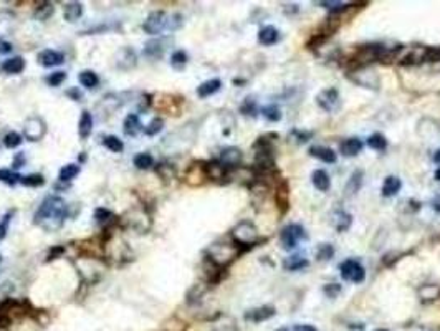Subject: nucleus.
<instances>
[{
  "instance_id": "obj_1",
  "label": "nucleus",
  "mask_w": 440,
  "mask_h": 331,
  "mask_svg": "<svg viewBox=\"0 0 440 331\" xmlns=\"http://www.w3.org/2000/svg\"><path fill=\"white\" fill-rule=\"evenodd\" d=\"M66 202L57 195H48L35 212V224L47 232H55L63 227L66 219Z\"/></svg>"
},
{
  "instance_id": "obj_2",
  "label": "nucleus",
  "mask_w": 440,
  "mask_h": 331,
  "mask_svg": "<svg viewBox=\"0 0 440 331\" xmlns=\"http://www.w3.org/2000/svg\"><path fill=\"white\" fill-rule=\"evenodd\" d=\"M207 258L211 260L212 263L217 267H225L228 265L232 260L239 255V250H237L235 245H228V244H214L211 245V249L207 250Z\"/></svg>"
},
{
  "instance_id": "obj_3",
  "label": "nucleus",
  "mask_w": 440,
  "mask_h": 331,
  "mask_svg": "<svg viewBox=\"0 0 440 331\" xmlns=\"http://www.w3.org/2000/svg\"><path fill=\"white\" fill-rule=\"evenodd\" d=\"M232 238L235 240L237 245H245V247H251V245H253L257 242V238H258L257 227L250 220H242L232 229Z\"/></svg>"
},
{
  "instance_id": "obj_4",
  "label": "nucleus",
  "mask_w": 440,
  "mask_h": 331,
  "mask_svg": "<svg viewBox=\"0 0 440 331\" xmlns=\"http://www.w3.org/2000/svg\"><path fill=\"white\" fill-rule=\"evenodd\" d=\"M306 237V232L299 224H290L282 230L280 234V242L285 250H293L298 245L299 240H303Z\"/></svg>"
},
{
  "instance_id": "obj_5",
  "label": "nucleus",
  "mask_w": 440,
  "mask_h": 331,
  "mask_svg": "<svg viewBox=\"0 0 440 331\" xmlns=\"http://www.w3.org/2000/svg\"><path fill=\"white\" fill-rule=\"evenodd\" d=\"M339 270H341V277H343L346 281L361 283V281H364V278H366L364 267H362L358 260H353V258L344 260V262L341 263Z\"/></svg>"
},
{
  "instance_id": "obj_6",
  "label": "nucleus",
  "mask_w": 440,
  "mask_h": 331,
  "mask_svg": "<svg viewBox=\"0 0 440 331\" xmlns=\"http://www.w3.org/2000/svg\"><path fill=\"white\" fill-rule=\"evenodd\" d=\"M45 135H47V124L40 116H30L25 119V123H24L25 139L35 143V141H40Z\"/></svg>"
},
{
  "instance_id": "obj_7",
  "label": "nucleus",
  "mask_w": 440,
  "mask_h": 331,
  "mask_svg": "<svg viewBox=\"0 0 440 331\" xmlns=\"http://www.w3.org/2000/svg\"><path fill=\"white\" fill-rule=\"evenodd\" d=\"M167 13L163 10H156V12H151L148 18L144 20L143 24V30L149 35H157L163 30L167 28Z\"/></svg>"
},
{
  "instance_id": "obj_8",
  "label": "nucleus",
  "mask_w": 440,
  "mask_h": 331,
  "mask_svg": "<svg viewBox=\"0 0 440 331\" xmlns=\"http://www.w3.org/2000/svg\"><path fill=\"white\" fill-rule=\"evenodd\" d=\"M316 101L321 108L328 113L336 111L341 106V98H339V91L336 88H328L323 90L321 93L316 96Z\"/></svg>"
},
{
  "instance_id": "obj_9",
  "label": "nucleus",
  "mask_w": 440,
  "mask_h": 331,
  "mask_svg": "<svg viewBox=\"0 0 440 331\" xmlns=\"http://www.w3.org/2000/svg\"><path fill=\"white\" fill-rule=\"evenodd\" d=\"M242 158H243V154H242V151L239 149V147L228 146V147H225V149H222L219 163L225 169H230V167L239 166L242 163Z\"/></svg>"
},
{
  "instance_id": "obj_10",
  "label": "nucleus",
  "mask_w": 440,
  "mask_h": 331,
  "mask_svg": "<svg viewBox=\"0 0 440 331\" xmlns=\"http://www.w3.org/2000/svg\"><path fill=\"white\" fill-rule=\"evenodd\" d=\"M137 63V56L136 52L132 50L131 47H124L121 48L116 55V67L120 70H131L134 68Z\"/></svg>"
},
{
  "instance_id": "obj_11",
  "label": "nucleus",
  "mask_w": 440,
  "mask_h": 331,
  "mask_svg": "<svg viewBox=\"0 0 440 331\" xmlns=\"http://www.w3.org/2000/svg\"><path fill=\"white\" fill-rule=\"evenodd\" d=\"M275 308L273 306H260V308H253V310H248L245 313V320L250 323H262V321H267L271 316H275Z\"/></svg>"
},
{
  "instance_id": "obj_12",
  "label": "nucleus",
  "mask_w": 440,
  "mask_h": 331,
  "mask_svg": "<svg viewBox=\"0 0 440 331\" xmlns=\"http://www.w3.org/2000/svg\"><path fill=\"white\" fill-rule=\"evenodd\" d=\"M166 43H167V40L163 37L149 40L148 43L144 45V55L148 56V58H152V60L160 58L163 53L166 52Z\"/></svg>"
},
{
  "instance_id": "obj_13",
  "label": "nucleus",
  "mask_w": 440,
  "mask_h": 331,
  "mask_svg": "<svg viewBox=\"0 0 440 331\" xmlns=\"http://www.w3.org/2000/svg\"><path fill=\"white\" fill-rule=\"evenodd\" d=\"M63 61H65V55L57 50H43L38 55V63L45 68L58 67Z\"/></svg>"
},
{
  "instance_id": "obj_14",
  "label": "nucleus",
  "mask_w": 440,
  "mask_h": 331,
  "mask_svg": "<svg viewBox=\"0 0 440 331\" xmlns=\"http://www.w3.org/2000/svg\"><path fill=\"white\" fill-rule=\"evenodd\" d=\"M310 154L313 158H316L319 161L328 164H333L336 163V152H334L331 147H326V146H311L310 147Z\"/></svg>"
},
{
  "instance_id": "obj_15",
  "label": "nucleus",
  "mask_w": 440,
  "mask_h": 331,
  "mask_svg": "<svg viewBox=\"0 0 440 331\" xmlns=\"http://www.w3.org/2000/svg\"><path fill=\"white\" fill-rule=\"evenodd\" d=\"M339 151L343 152V156H348V158L358 156V154L362 151V141L358 139V138L344 139L343 143H341V146H339Z\"/></svg>"
},
{
  "instance_id": "obj_16",
  "label": "nucleus",
  "mask_w": 440,
  "mask_h": 331,
  "mask_svg": "<svg viewBox=\"0 0 440 331\" xmlns=\"http://www.w3.org/2000/svg\"><path fill=\"white\" fill-rule=\"evenodd\" d=\"M278 38H280V32L276 30V28L273 25H267L263 27L260 32H258V41H260L262 45H275Z\"/></svg>"
},
{
  "instance_id": "obj_17",
  "label": "nucleus",
  "mask_w": 440,
  "mask_h": 331,
  "mask_svg": "<svg viewBox=\"0 0 440 331\" xmlns=\"http://www.w3.org/2000/svg\"><path fill=\"white\" fill-rule=\"evenodd\" d=\"M25 68V60L22 56H10L2 63V70L5 73L9 75H17V73H22Z\"/></svg>"
},
{
  "instance_id": "obj_18",
  "label": "nucleus",
  "mask_w": 440,
  "mask_h": 331,
  "mask_svg": "<svg viewBox=\"0 0 440 331\" xmlns=\"http://www.w3.org/2000/svg\"><path fill=\"white\" fill-rule=\"evenodd\" d=\"M311 182H313V186L321 192H326L331 186L330 175H328V172L323 171V169H316V171L311 174Z\"/></svg>"
},
{
  "instance_id": "obj_19",
  "label": "nucleus",
  "mask_w": 440,
  "mask_h": 331,
  "mask_svg": "<svg viewBox=\"0 0 440 331\" xmlns=\"http://www.w3.org/2000/svg\"><path fill=\"white\" fill-rule=\"evenodd\" d=\"M143 129V124L139 121V116L137 115H128L124 118V123H123V131L126 136H136L139 131Z\"/></svg>"
},
{
  "instance_id": "obj_20",
  "label": "nucleus",
  "mask_w": 440,
  "mask_h": 331,
  "mask_svg": "<svg viewBox=\"0 0 440 331\" xmlns=\"http://www.w3.org/2000/svg\"><path fill=\"white\" fill-rule=\"evenodd\" d=\"M93 131V116L89 111H83L80 123H78V135L81 139H86L88 136H91Z\"/></svg>"
},
{
  "instance_id": "obj_21",
  "label": "nucleus",
  "mask_w": 440,
  "mask_h": 331,
  "mask_svg": "<svg viewBox=\"0 0 440 331\" xmlns=\"http://www.w3.org/2000/svg\"><path fill=\"white\" fill-rule=\"evenodd\" d=\"M63 15H65V20L70 24L76 22L81 15H83V5L80 2H68L63 7Z\"/></svg>"
},
{
  "instance_id": "obj_22",
  "label": "nucleus",
  "mask_w": 440,
  "mask_h": 331,
  "mask_svg": "<svg viewBox=\"0 0 440 331\" xmlns=\"http://www.w3.org/2000/svg\"><path fill=\"white\" fill-rule=\"evenodd\" d=\"M55 13V5L52 2H40L35 7L33 12V20H38V22H45Z\"/></svg>"
},
{
  "instance_id": "obj_23",
  "label": "nucleus",
  "mask_w": 440,
  "mask_h": 331,
  "mask_svg": "<svg viewBox=\"0 0 440 331\" xmlns=\"http://www.w3.org/2000/svg\"><path fill=\"white\" fill-rule=\"evenodd\" d=\"M220 88H222V81L219 78H212V80H207L200 84V86L197 88V95L200 98H207L214 93H217Z\"/></svg>"
},
{
  "instance_id": "obj_24",
  "label": "nucleus",
  "mask_w": 440,
  "mask_h": 331,
  "mask_svg": "<svg viewBox=\"0 0 440 331\" xmlns=\"http://www.w3.org/2000/svg\"><path fill=\"white\" fill-rule=\"evenodd\" d=\"M401 186H402V182H401L399 178H396V175H389V178H386V181H384L382 195H384V197H392V195H396L397 192H399Z\"/></svg>"
},
{
  "instance_id": "obj_25",
  "label": "nucleus",
  "mask_w": 440,
  "mask_h": 331,
  "mask_svg": "<svg viewBox=\"0 0 440 331\" xmlns=\"http://www.w3.org/2000/svg\"><path fill=\"white\" fill-rule=\"evenodd\" d=\"M78 80H80L81 86H85L88 90L96 88L98 83H100V78H98V75L93 72V70H83V72L78 75Z\"/></svg>"
},
{
  "instance_id": "obj_26",
  "label": "nucleus",
  "mask_w": 440,
  "mask_h": 331,
  "mask_svg": "<svg viewBox=\"0 0 440 331\" xmlns=\"http://www.w3.org/2000/svg\"><path fill=\"white\" fill-rule=\"evenodd\" d=\"M283 267H285L286 270H290V272H296V270L305 269V267H308V260L303 258L302 255L288 257V258H285Z\"/></svg>"
},
{
  "instance_id": "obj_27",
  "label": "nucleus",
  "mask_w": 440,
  "mask_h": 331,
  "mask_svg": "<svg viewBox=\"0 0 440 331\" xmlns=\"http://www.w3.org/2000/svg\"><path fill=\"white\" fill-rule=\"evenodd\" d=\"M362 175H364V172L362 171H356V172H353V175L351 178H349V181H348V184H346V194H349V195H354L356 192L359 191L361 189V184H362Z\"/></svg>"
},
{
  "instance_id": "obj_28",
  "label": "nucleus",
  "mask_w": 440,
  "mask_h": 331,
  "mask_svg": "<svg viewBox=\"0 0 440 331\" xmlns=\"http://www.w3.org/2000/svg\"><path fill=\"white\" fill-rule=\"evenodd\" d=\"M13 22H15V13L12 10H0V35L10 32Z\"/></svg>"
},
{
  "instance_id": "obj_29",
  "label": "nucleus",
  "mask_w": 440,
  "mask_h": 331,
  "mask_svg": "<svg viewBox=\"0 0 440 331\" xmlns=\"http://www.w3.org/2000/svg\"><path fill=\"white\" fill-rule=\"evenodd\" d=\"M80 174V166L78 164H66L60 169V175L58 179L61 182H70L72 179H75L76 175Z\"/></svg>"
},
{
  "instance_id": "obj_30",
  "label": "nucleus",
  "mask_w": 440,
  "mask_h": 331,
  "mask_svg": "<svg viewBox=\"0 0 440 331\" xmlns=\"http://www.w3.org/2000/svg\"><path fill=\"white\" fill-rule=\"evenodd\" d=\"M134 166L141 171H146V169L154 166V158L149 152H139L134 156Z\"/></svg>"
},
{
  "instance_id": "obj_31",
  "label": "nucleus",
  "mask_w": 440,
  "mask_h": 331,
  "mask_svg": "<svg viewBox=\"0 0 440 331\" xmlns=\"http://www.w3.org/2000/svg\"><path fill=\"white\" fill-rule=\"evenodd\" d=\"M367 144L371 149H376V151H384L387 147V139L384 135H381V133H374V135L369 136L367 139Z\"/></svg>"
},
{
  "instance_id": "obj_32",
  "label": "nucleus",
  "mask_w": 440,
  "mask_h": 331,
  "mask_svg": "<svg viewBox=\"0 0 440 331\" xmlns=\"http://www.w3.org/2000/svg\"><path fill=\"white\" fill-rule=\"evenodd\" d=\"M103 146L109 149L111 152H121L124 149L123 141L118 136H104L103 138Z\"/></svg>"
},
{
  "instance_id": "obj_33",
  "label": "nucleus",
  "mask_w": 440,
  "mask_h": 331,
  "mask_svg": "<svg viewBox=\"0 0 440 331\" xmlns=\"http://www.w3.org/2000/svg\"><path fill=\"white\" fill-rule=\"evenodd\" d=\"M20 184L25 186V187H38V186L45 184V179L41 174H29V175H22Z\"/></svg>"
},
{
  "instance_id": "obj_34",
  "label": "nucleus",
  "mask_w": 440,
  "mask_h": 331,
  "mask_svg": "<svg viewBox=\"0 0 440 331\" xmlns=\"http://www.w3.org/2000/svg\"><path fill=\"white\" fill-rule=\"evenodd\" d=\"M22 175H18L17 172H13L12 169H0V181L5 182L9 186H15L17 182H20Z\"/></svg>"
},
{
  "instance_id": "obj_35",
  "label": "nucleus",
  "mask_w": 440,
  "mask_h": 331,
  "mask_svg": "<svg viewBox=\"0 0 440 331\" xmlns=\"http://www.w3.org/2000/svg\"><path fill=\"white\" fill-rule=\"evenodd\" d=\"M22 136L18 135V133L15 131H10L7 133V135L4 136V146L9 147V149H13V147H18L20 144H22Z\"/></svg>"
},
{
  "instance_id": "obj_36",
  "label": "nucleus",
  "mask_w": 440,
  "mask_h": 331,
  "mask_svg": "<svg viewBox=\"0 0 440 331\" xmlns=\"http://www.w3.org/2000/svg\"><path fill=\"white\" fill-rule=\"evenodd\" d=\"M163 128H164V121H163V119H160V118H154L148 126H144V135L156 136L157 133L163 131Z\"/></svg>"
},
{
  "instance_id": "obj_37",
  "label": "nucleus",
  "mask_w": 440,
  "mask_h": 331,
  "mask_svg": "<svg viewBox=\"0 0 440 331\" xmlns=\"http://www.w3.org/2000/svg\"><path fill=\"white\" fill-rule=\"evenodd\" d=\"M187 63V53L184 50H177L174 52L171 56V65L176 68V70H182Z\"/></svg>"
},
{
  "instance_id": "obj_38",
  "label": "nucleus",
  "mask_w": 440,
  "mask_h": 331,
  "mask_svg": "<svg viewBox=\"0 0 440 331\" xmlns=\"http://www.w3.org/2000/svg\"><path fill=\"white\" fill-rule=\"evenodd\" d=\"M263 116L268 119V121H280L282 119V111L276 104H270V106H265L262 109Z\"/></svg>"
},
{
  "instance_id": "obj_39",
  "label": "nucleus",
  "mask_w": 440,
  "mask_h": 331,
  "mask_svg": "<svg viewBox=\"0 0 440 331\" xmlns=\"http://www.w3.org/2000/svg\"><path fill=\"white\" fill-rule=\"evenodd\" d=\"M182 24H184V17L180 15V13H174V15L167 17V28H166V30L176 32V30H179L180 27H182Z\"/></svg>"
},
{
  "instance_id": "obj_40",
  "label": "nucleus",
  "mask_w": 440,
  "mask_h": 331,
  "mask_svg": "<svg viewBox=\"0 0 440 331\" xmlns=\"http://www.w3.org/2000/svg\"><path fill=\"white\" fill-rule=\"evenodd\" d=\"M334 224H336V229H338L339 232H344V230L349 227V225H351V215L346 214V212H338Z\"/></svg>"
},
{
  "instance_id": "obj_41",
  "label": "nucleus",
  "mask_w": 440,
  "mask_h": 331,
  "mask_svg": "<svg viewBox=\"0 0 440 331\" xmlns=\"http://www.w3.org/2000/svg\"><path fill=\"white\" fill-rule=\"evenodd\" d=\"M333 255H334V249H333V245H330V244H323V245H319L318 247V250H316V257H318V260H330V258H333Z\"/></svg>"
},
{
  "instance_id": "obj_42",
  "label": "nucleus",
  "mask_w": 440,
  "mask_h": 331,
  "mask_svg": "<svg viewBox=\"0 0 440 331\" xmlns=\"http://www.w3.org/2000/svg\"><path fill=\"white\" fill-rule=\"evenodd\" d=\"M95 219H96V222L98 224H108L111 219H113V212H111V210H108V209H104V207H98L96 210H95Z\"/></svg>"
},
{
  "instance_id": "obj_43",
  "label": "nucleus",
  "mask_w": 440,
  "mask_h": 331,
  "mask_svg": "<svg viewBox=\"0 0 440 331\" xmlns=\"http://www.w3.org/2000/svg\"><path fill=\"white\" fill-rule=\"evenodd\" d=\"M66 80V73L65 72H55L52 75H48L45 81L47 84H50V86H60V84Z\"/></svg>"
},
{
  "instance_id": "obj_44",
  "label": "nucleus",
  "mask_w": 440,
  "mask_h": 331,
  "mask_svg": "<svg viewBox=\"0 0 440 331\" xmlns=\"http://www.w3.org/2000/svg\"><path fill=\"white\" fill-rule=\"evenodd\" d=\"M12 215H13V212H7L2 217V220H0V240L5 238V235H7V230H9V224L12 220Z\"/></svg>"
},
{
  "instance_id": "obj_45",
  "label": "nucleus",
  "mask_w": 440,
  "mask_h": 331,
  "mask_svg": "<svg viewBox=\"0 0 440 331\" xmlns=\"http://www.w3.org/2000/svg\"><path fill=\"white\" fill-rule=\"evenodd\" d=\"M157 172H159V175L164 181H169V179L174 178V169L169 164H159L157 166Z\"/></svg>"
},
{
  "instance_id": "obj_46",
  "label": "nucleus",
  "mask_w": 440,
  "mask_h": 331,
  "mask_svg": "<svg viewBox=\"0 0 440 331\" xmlns=\"http://www.w3.org/2000/svg\"><path fill=\"white\" fill-rule=\"evenodd\" d=\"M323 292H325L326 297H330V298H336L338 295L341 293V285H338V283H328V285H325Z\"/></svg>"
},
{
  "instance_id": "obj_47",
  "label": "nucleus",
  "mask_w": 440,
  "mask_h": 331,
  "mask_svg": "<svg viewBox=\"0 0 440 331\" xmlns=\"http://www.w3.org/2000/svg\"><path fill=\"white\" fill-rule=\"evenodd\" d=\"M240 111L243 113V115H251V116H255V115H257L255 103L251 101V98H247V101L243 103V106L240 108Z\"/></svg>"
},
{
  "instance_id": "obj_48",
  "label": "nucleus",
  "mask_w": 440,
  "mask_h": 331,
  "mask_svg": "<svg viewBox=\"0 0 440 331\" xmlns=\"http://www.w3.org/2000/svg\"><path fill=\"white\" fill-rule=\"evenodd\" d=\"M12 50H13V45L9 43V41H5L4 38H0V56L12 53Z\"/></svg>"
},
{
  "instance_id": "obj_49",
  "label": "nucleus",
  "mask_w": 440,
  "mask_h": 331,
  "mask_svg": "<svg viewBox=\"0 0 440 331\" xmlns=\"http://www.w3.org/2000/svg\"><path fill=\"white\" fill-rule=\"evenodd\" d=\"M66 95H68V96H72V98H73V101H81V98H83L81 91H78V88H72V90H68V91H66Z\"/></svg>"
},
{
  "instance_id": "obj_50",
  "label": "nucleus",
  "mask_w": 440,
  "mask_h": 331,
  "mask_svg": "<svg viewBox=\"0 0 440 331\" xmlns=\"http://www.w3.org/2000/svg\"><path fill=\"white\" fill-rule=\"evenodd\" d=\"M22 166H25V156H24L22 152H20V154H17V156H15V161H13V167L18 169V167H22Z\"/></svg>"
},
{
  "instance_id": "obj_51",
  "label": "nucleus",
  "mask_w": 440,
  "mask_h": 331,
  "mask_svg": "<svg viewBox=\"0 0 440 331\" xmlns=\"http://www.w3.org/2000/svg\"><path fill=\"white\" fill-rule=\"evenodd\" d=\"M293 331H318V329L311 325H296L293 326Z\"/></svg>"
},
{
  "instance_id": "obj_52",
  "label": "nucleus",
  "mask_w": 440,
  "mask_h": 331,
  "mask_svg": "<svg viewBox=\"0 0 440 331\" xmlns=\"http://www.w3.org/2000/svg\"><path fill=\"white\" fill-rule=\"evenodd\" d=\"M63 252H65V247H55V249L50 250V257L55 258V257L60 255V253H63Z\"/></svg>"
},
{
  "instance_id": "obj_53",
  "label": "nucleus",
  "mask_w": 440,
  "mask_h": 331,
  "mask_svg": "<svg viewBox=\"0 0 440 331\" xmlns=\"http://www.w3.org/2000/svg\"><path fill=\"white\" fill-rule=\"evenodd\" d=\"M432 207H434L435 212H440V195H437L434 201H432Z\"/></svg>"
},
{
  "instance_id": "obj_54",
  "label": "nucleus",
  "mask_w": 440,
  "mask_h": 331,
  "mask_svg": "<svg viewBox=\"0 0 440 331\" xmlns=\"http://www.w3.org/2000/svg\"><path fill=\"white\" fill-rule=\"evenodd\" d=\"M66 187H68V184H65V182H61V181H60V184L55 186V189H66Z\"/></svg>"
},
{
  "instance_id": "obj_55",
  "label": "nucleus",
  "mask_w": 440,
  "mask_h": 331,
  "mask_svg": "<svg viewBox=\"0 0 440 331\" xmlns=\"http://www.w3.org/2000/svg\"><path fill=\"white\" fill-rule=\"evenodd\" d=\"M434 159H435V163H438L440 164V149L435 152V156H434Z\"/></svg>"
},
{
  "instance_id": "obj_56",
  "label": "nucleus",
  "mask_w": 440,
  "mask_h": 331,
  "mask_svg": "<svg viewBox=\"0 0 440 331\" xmlns=\"http://www.w3.org/2000/svg\"><path fill=\"white\" fill-rule=\"evenodd\" d=\"M435 179H437V181H440V167L435 171Z\"/></svg>"
},
{
  "instance_id": "obj_57",
  "label": "nucleus",
  "mask_w": 440,
  "mask_h": 331,
  "mask_svg": "<svg viewBox=\"0 0 440 331\" xmlns=\"http://www.w3.org/2000/svg\"><path fill=\"white\" fill-rule=\"evenodd\" d=\"M276 331H288V328H278Z\"/></svg>"
},
{
  "instance_id": "obj_58",
  "label": "nucleus",
  "mask_w": 440,
  "mask_h": 331,
  "mask_svg": "<svg viewBox=\"0 0 440 331\" xmlns=\"http://www.w3.org/2000/svg\"><path fill=\"white\" fill-rule=\"evenodd\" d=\"M376 331H387V329H376Z\"/></svg>"
},
{
  "instance_id": "obj_59",
  "label": "nucleus",
  "mask_w": 440,
  "mask_h": 331,
  "mask_svg": "<svg viewBox=\"0 0 440 331\" xmlns=\"http://www.w3.org/2000/svg\"><path fill=\"white\" fill-rule=\"evenodd\" d=\"M0 262H2V257H0Z\"/></svg>"
},
{
  "instance_id": "obj_60",
  "label": "nucleus",
  "mask_w": 440,
  "mask_h": 331,
  "mask_svg": "<svg viewBox=\"0 0 440 331\" xmlns=\"http://www.w3.org/2000/svg\"><path fill=\"white\" fill-rule=\"evenodd\" d=\"M438 50H440V48H438Z\"/></svg>"
}]
</instances>
